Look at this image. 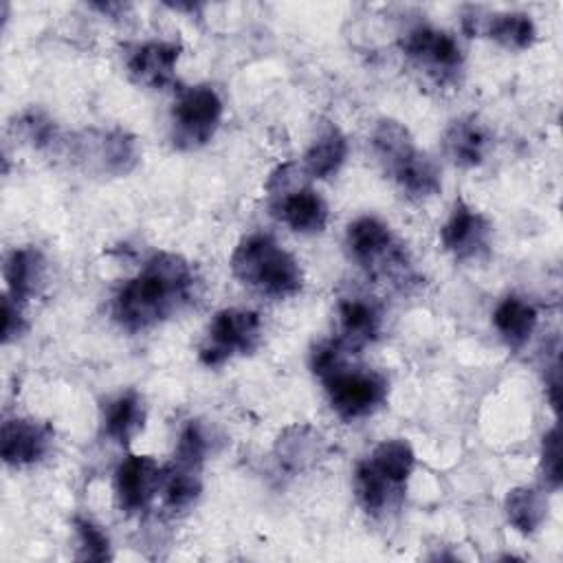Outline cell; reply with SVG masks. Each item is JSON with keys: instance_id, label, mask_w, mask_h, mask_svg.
<instances>
[{"instance_id": "obj_14", "label": "cell", "mask_w": 563, "mask_h": 563, "mask_svg": "<svg viewBox=\"0 0 563 563\" xmlns=\"http://www.w3.org/2000/svg\"><path fill=\"white\" fill-rule=\"evenodd\" d=\"M53 444V429L33 418H9L2 422L0 453L7 466L24 468L40 462Z\"/></svg>"}, {"instance_id": "obj_29", "label": "cell", "mask_w": 563, "mask_h": 563, "mask_svg": "<svg viewBox=\"0 0 563 563\" xmlns=\"http://www.w3.org/2000/svg\"><path fill=\"white\" fill-rule=\"evenodd\" d=\"M207 451H209L207 435H205L202 427L191 420V422H187V424L180 429V435H178V442H176V449H174L172 460L178 462V464H185V466L202 468L205 457H207Z\"/></svg>"}, {"instance_id": "obj_20", "label": "cell", "mask_w": 563, "mask_h": 563, "mask_svg": "<svg viewBox=\"0 0 563 563\" xmlns=\"http://www.w3.org/2000/svg\"><path fill=\"white\" fill-rule=\"evenodd\" d=\"M537 323H539L537 308L517 295L504 297L493 310V325L510 350L523 347L534 334Z\"/></svg>"}, {"instance_id": "obj_17", "label": "cell", "mask_w": 563, "mask_h": 563, "mask_svg": "<svg viewBox=\"0 0 563 563\" xmlns=\"http://www.w3.org/2000/svg\"><path fill=\"white\" fill-rule=\"evenodd\" d=\"M46 279V260L35 246H18L4 260L7 295L20 303L37 297Z\"/></svg>"}, {"instance_id": "obj_10", "label": "cell", "mask_w": 563, "mask_h": 563, "mask_svg": "<svg viewBox=\"0 0 563 563\" xmlns=\"http://www.w3.org/2000/svg\"><path fill=\"white\" fill-rule=\"evenodd\" d=\"M400 51L418 68H424L438 79H449L460 73L464 64V53L457 40L435 26L418 24L400 37Z\"/></svg>"}, {"instance_id": "obj_31", "label": "cell", "mask_w": 563, "mask_h": 563, "mask_svg": "<svg viewBox=\"0 0 563 563\" xmlns=\"http://www.w3.org/2000/svg\"><path fill=\"white\" fill-rule=\"evenodd\" d=\"M26 332V319L22 314V303L4 292L2 297V343L9 345Z\"/></svg>"}, {"instance_id": "obj_3", "label": "cell", "mask_w": 563, "mask_h": 563, "mask_svg": "<svg viewBox=\"0 0 563 563\" xmlns=\"http://www.w3.org/2000/svg\"><path fill=\"white\" fill-rule=\"evenodd\" d=\"M229 268L240 284L275 299L292 297L303 286L299 260L268 233L242 238L231 253Z\"/></svg>"}, {"instance_id": "obj_27", "label": "cell", "mask_w": 563, "mask_h": 563, "mask_svg": "<svg viewBox=\"0 0 563 563\" xmlns=\"http://www.w3.org/2000/svg\"><path fill=\"white\" fill-rule=\"evenodd\" d=\"M13 128H15V134L22 136L35 150H57L62 141V132L55 125V121L35 108L22 112L15 119Z\"/></svg>"}, {"instance_id": "obj_30", "label": "cell", "mask_w": 563, "mask_h": 563, "mask_svg": "<svg viewBox=\"0 0 563 563\" xmlns=\"http://www.w3.org/2000/svg\"><path fill=\"white\" fill-rule=\"evenodd\" d=\"M541 475L550 490H559L563 482V468H561V435L559 427H552L543 433L541 440Z\"/></svg>"}, {"instance_id": "obj_8", "label": "cell", "mask_w": 563, "mask_h": 563, "mask_svg": "<svg viewBox=\"0 0 563 563\" xmlns=\"http://www.w3.org/2000/svg\"><path fill=\"white\" fill-rule=\"evenodd\" d=\"M332 411L343 420H358L380 409L389 394V383L380 372L341 363L321 376Z\"/></svg>"}, {"instance_id": "obj_26", "label": "cell", "mask_w": 563, "mask_h": 563, "mask_svg": "<svg viewBox=\"0 0 563 563\" xmlns=\"http://www.w3.org/2000/svg\"><path fill=\"white\" fill-rule=\"evenodd\" d=\"M484 33L508 51H526L537 40V26L532 18L521 11L493 13L484 26Z\"/></svg>"}, {"instance_id": "obj_2", "label": "cell", "mask_w": 563, "mask_h": 563, "mask_svg": "<svg viewBox=\"0 0 563 563\" xmlns=\"http://www.w3.org/2000/svg\"><path fill=\"white\" fill-rule=\"evenodd\" d=\"M372 150L385 176L413 200H427L442 189L435 161L422 152L411 132L396 119H380L372 132Z\"/></svg>"}, {"instance_id": "obj_7", "label": "cell", "mask_w": 563, "mask_h": 563, "mask_svg": "<svg viewBox=\"0 0 563 563\" xmlns=\"http://www.w3.org/2000/svg\"><path fill=\"white\" fill-rule=\"evenodd\" d=\"M224 103L216 88L196 84L180 88L172 106V143L180 152L205 147L218 132Z\"/></svg>"}, {"instance_id": "obj_4", "label": "cell", "mask_w": 563, "mask_h": 563, "mask_svg": "<svg viewBox=\"0 0 563 563\" xmlns=\"http://www.w3.org/2000/svg\"><path fill=\"white\" fill-rule=\"evenodd\" d=\"M345 246L350 257L374 279L407 284L413 277L411 262L389 224L374 216H361L347 224Z\"/></svg>"}, {"instance_id": "obj_11", "label": "cell", "mask_w": 563, "mask_h": 563, "mask_svg": "<svg viewBox=\"0 0 563 563\" xmlns=\"http://www.w3.org/2000/svg\"><path fill=\"white\" fill-rule=\"evenodd\" d=\"M493 227L488 218L466 200H455L446 222L440 227V244L457 262L479 260L490 246Z\"/></svg>"}, {"instance_id": "obj_5", "label": "cell", "mask_w": 563, "mask_h": 563, "mask_svg": "<svg viewBox=\"0 0 563 563\" xmlns=\"http://www.w3.org/2000/svg\"><path fill=\"white\" fill-rule=\"evenodd\" d=\"M57 150H62L73 165L95 176L119 178L130 174L141 161L136 136L121 128H90L70 136H62Z\"/></svg>"}, {"instance_id": "obj_25", "label": "cell", "mask_w": 563, "mask_h": 563, "mask_svg": "<svg viewBox=\"0 0 563 563\" xmlns=\"http://www.w3.org/2000/svg\"><path fill=\"white\" fill-rule=\"evenodd\" d=\"M354 493H356V499H358L361 508L367 515L378 517L391 506L394 497L400 495L402 490H398L394 484H389L378 473V468L365 457L354 468Z\"/></svg>"}, {"instance_id": "obj_16", "label": "cell", "mask_w": 563, "mask_h": 563, "mask_svg": "<svg viewBox=\"0 0 563 563\" xmlns=\"http://www.w3.org/2000/svg\"><path fill=\"white\" fill-rule=\"evenodd\" d=\"M490 132L475 114L451 121L444 132V152L457 167H479L490 147Z\"/></svg>"}, {"instance_id": "obj_19", "label": "cell", "mask_w": 563, "mask_h": 563, "mask_svg": "<svg viewBox=\"0 0 563 563\" xmlns=\"http://www.w3.org/2000/svg\"><path fill=\"white\" fill-rule=\"evenodd\" d=\"M145 424V405L136 391H123L106 402L101 429L117 444H130Z\"/></svg>"}, {"instance_id": "obj_15", "label": "cell", "mask_w": 563, "mask_h": 563, "mask_svg": "<svg viewBox=\"0 0 563 563\" xmlns=\"http://www.w3.org/2000/svg\"><path fill=\"white\" fill-rule=\"evenodd\" d=\"M383 319L376 303L365 297H343L336 306V336L334 341L347 352L356 354L380 336Z\"/></svg>"}, {"instance_id": "obj_23", "label": "cell", "mask_w": 563, "mask_h": 563, "mask_svg": "<svg viewBox=\"0 0 563 563\" xmlns=\"http://www.w3.org/2000/svg\"><path fill=\"white\" fill-rule=\"evenodd\" d=\"M321 435L310 429V427H290L286 429L277 444H275V455L282 468L290 473H299L317 462L321 455Z\"/></svg>"}, {"instance_id": "obj_18", "label": "cell", "mask_w": 563, "mask_h": 563, "mask_svg": "<svg viewBox=\"0 0 563 563\" xmlns=\"http://www.w3.org/2000/svg\"><path fill=\"white\" fill-rule=\"evenodd\" d=\"M347 158V139L339 125L323 121L317 130V136L303 154L301 167L310 178H330L334 176Z\"/></svg>"}, {"instance_id": "obj_6", "label": "cell", "mask_w": 563, "mask_h": 563, "mask_svg": "<svg viewBox=\"0 0 563 563\" xmlns=\"http://www.w3.org/2000/svg\"><path fill=\"white\" fill-rule=\"evenodd\" d=\"M308 174L297 163L279 165L266 183L268 205L273 216L297 233H319L328 224V205L323 196L312 189Z\"/></svg>"}, {"instance_id": "obj_9", "label": "cell", "mask_w": 563, "mask_h": 563, "mask_svg": "<svg viewBox=\"0 0 563 563\" xmlns=\"http://www.w3.org/2000/svg\"><path fill=\"white\" fill-rule=\"evenodd\" d=\"M262 341V319L255 310L224 308L211 319L198 347V358L207 367H218L233 356L253 354Z\"/></svg>"}, {"instance_id": "obj_12", "label": "cell", "mask_w": 563, "mask_h": 563, "mask_svg": "<svg viewBox=\"0 0 563 563\" xmlns=\"http://www.w3.org/2000/svg\"><path fill=\"white\" fill-rule=\"evenodd\" d=\"M180 44L167 40H150L130 48L125 55L128 77L143 88L163 90L176 77Z\"/></svg>"}, {"instance_id": "obj_28", "label": "cell", "mask_w": 563, "mask_h": 563, "mask_svg": "<svg viewBox=\"0 0 563 563\" xmlns=\"http://www.w3.org/2000/svg\"><path fill=\"white\" fill-rule=\"evenodd\" d=\"M73 528L77 534V559L79 561H110L112 545L108 534L88 517H75Z\"/></svg>"}, {"instance_id": "obj_24", "label": "cell", "mask_w": 563, "mask_h": 563, "mask_svg": "<svg viewBox=\"0 0 563 563\" xmlns=\"http://www.w3.org/2000/svg\"><path fill=\"white\" fill-rule=\"evenodd\" d=\"M367 460L398 490H402L407 486V482L416 468V453H413L411 444L402 438H389V440L378 442Z\"/></svg>"}, {"instance_id": "obj_22", "label": "cell", "mask_w": 563, "mask_h": 563, "mask_svg": "<svg viewBox=\"0 0 563 563\" xmlns=\"http://www.w3.org/2000/svg\"><path fill=\"white\" fill-rule=\"evenodd\" d=\"M508 523L521 534H534L548 517V497L532 486H517L508 490L504 501Z\"/></svg>"}, {"instance_id": "obj_21", "label": "cell", "mask_w": 563, "mask_h": 563, "mask_svg": "<svg viewBox=\"0 0 563 563\" xmlns=\"http://www.w3.org/2000/svg\"><path fill=\"white\" fill-rule=\"evenodd\" d=\"M202 468L185 466L178 462H169L161 468V499L163 506L172 512L189 510L202 493Z\"/></svg>"}, {"instance_id": "obj_13", "label": "cell", "mask_w": 563, "mask_h": 563, "mask_svg": "<svg viewBox=\"0 0 563 563\" xmlns=\"http://www.w3.org/2000/svg\"><path fill=\"white\" fill-rule=\"evenodd\" d=\"M161 488V466L150 455H128L114 473V493L121 512L145 510Z\"/></svg>"}, {"instance_id": "obj_1", "label": "cell", "mask_w": 563, "mask_h": 563, "mask_svg": "<svg viewBox=\"0 0 563 563\" xmlns=\"http://www.w3.org/2000/svg\"><path fill=\"white\" fill-rule=\"evenodd\" d=\"M198 275L183 255L158 251L112 299V319L125 332H145L178 314L196 297Z\"/></svg>"}]
</instances>
